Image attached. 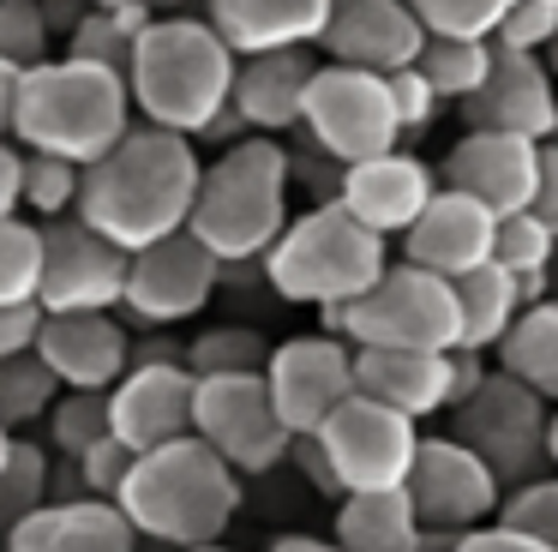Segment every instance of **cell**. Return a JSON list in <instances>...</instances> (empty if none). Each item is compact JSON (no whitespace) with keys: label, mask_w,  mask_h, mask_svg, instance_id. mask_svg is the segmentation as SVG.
Instances as JSON below:
<instances>
[{"label":"cell","mask_w":558,"mask_h":552,"mask_svg":"<svg viewBox=\"0 0 558 552\" xmlns=\"http://www.w3.org/2000/svg\"><path fill=\"white\" fill-rule=\"evenodd\" d=\"M198 168L205 163H198L193 139L133 120V127L85 168L73 216L90 223L97 235H109L121 252H138V247H150V240L186 228L193 199H198Z\"/></svg>","instance_id":"1"},{"label":"cell","mask_w":558,"mask_h":552,"mask_svg":"<svg viewBox=\"0 0 558 552\" xmlns=\"http://www.w3.org/2000/svg\"><path fill=\"white\" fill-rule=\"evenodd\" d=\"M114 511L133 523L138 540L157 547H222L229 523L241 516V475L210 451L205 439L181 432V439L138 451L126 468Z\"/></svg>","instance_id":"2"},{"label":"cell","mask_w":558,"mask_h":552,"mask_svg":"<svg viewBox=\"0 0 558 552\" xmlns=\"http://www.w3.org/2000/svg\"><path fill=\"white\" fill-rule=\"evenodd\" d=\"M229 91H234V48L210 31V19L157 12L133 36L126 96H133V115L145 127L181 132V139L198 144V132L229 108Z\"/></svg>","instance_id":"3"},{"label":"cell","mask_w":558,"mask_h":552,"mask_svg":"<svg viewBox=\"0 0 558 552\" xmlns=\"http://www.w3.org/2000/svg\"><path fill=\"white\" fill-rule=\"evenodd\" d=\"M289 187H294V156L270 132L222 144L217 163L198 168V199L186 216V235L222 264H258L265 247L289 223Z\"/></svg>","instance_id":"4"},{"label":"cell","mask_w":558,"mask_h":552,"mask_svg":"<svg viewBox=\"0 0 558 552\" xmlns=\"http://www.w3.org/2000/svg\"><path fill=\"white\" fill-rule=\"evenodd\" d=\"M126 127H133L126 72H109L97 60H73V55H49L19 72L13 132H7V139H19V151H49L90 168Z\"/></svg>","instance_id":"5"},{"label":"cell","mask_w":558,"mask_h":552,"mask_svg":"<svg viewBox=\"0 0 558 552\" xmlns=\"http://www.w3.org/2000/svg\"><path fill=\"white\" fill-rule=\"evenodd\" d=\"M390 264V240L354 223L337 199H318L313 211L289 216L282 235L265 247L258 271H265L270 295L294 300V307H342V300L366 295Z\"/></svg>","instance_id":"6"},{"label":"cell","mask_w":558,"mask_h":552,"mask_svg":"<svg viewBox=\"0 0 558 552\" xmlns=\"http://www.w3.org/2000/svg\"><path fill=\"white\" fill-rule=\"evenodd\" d=\"M318 324L349 348H457V295L450 276H433L409 259H390L366 295L318 307Z\"/></svg>","instance_id":"7"},{"label":"cell","mask_w":558,"mask_h":552,"mask_svg":"<svg viewBox=\"0 0 558 552\" xmlns=\"http://www.w3.org/2000/svg\"><path fill=\"white\" fill-rule=\"evenodd\" d=\"M546 396L529 391L522 379H510L505 367H493L450 415V439H462L486 468L498 475V487L541 475L546 468Z\"/></svg>","instance_id":"8"},{"label":"cell","mask_w":558,"mask_h":552,"mask_svg":"<svg viewBox=\"0 0 558 552\" xmlns=\"http://www.w3.org/2000/svg\"><path fill=\"white\" fill-rule=\"evenodd\" d=\"M301 132L337 168L366 163L378 151H397L402 127H397V108H390L385 72L337 67V60L313 67V84H306V103H301Z\"/></svg>","instance_id":"9"},{"label":"cell","mask_w":558,"mask_h":552,"mask_svg":"<svg viewBox=\"0 0 558 552\" xmlns=\"http://www.w3.org/2000/svg\"><path fill=\"white\" fill-rule=\"evenodd\" d=\"M402 492H409L414 516H421V535H426L421 547H438V552H450V540H457L462 528L493 523L498 499H505L498 475L462 439H450V432H438V439L421 432Z\"/></svg>","instance_id":"10"},{"label":"cell","mask_w":558,"mask_h":552,"mask_svg":"<svg viewBox=\"0 0 558 552\" xmlns=\"http://www.w3.org/2000/svg\"><path fill=\"white\" fill-rule=\"evenodd\" d=\"M193 439H205L234 475H270L294 432L270 408L265 372H210L193 379Z\"/></svg>","instance_id":"11"},{"label":"cell","mask_w":558,"mask_h":552,"mask_svg":"<svg viewBox=\"0 0 558 552\" xmlns=\"http://www.w3.org/2000/svg\"><path fill=\"white\" fill-rule=\"evenodd\" d=\"M318 451H325L330 475L342 492H378V487H402L421 444V420L397 415V408L373 403V396H342L325 420L313 427Z\"/></svg>","instance_id":"12"},{"label":"cell","mask_w":558,"mask_h":552,"mask_svg":"<svg viewBox=\"0 0 558 552\" xmlns=\"http://www.w3.org/2000/svg\"><path fill=\"white\" fill-rule=\"evenodd\" d=\"M217 283H222V264L210 259L186 228H174V235L126 252L121 312L133 324H150V331H162V324H186V319H198V312L210 307Z\"/></svg>","instance_id":"13"},{"label":"cell","mask_w":558,"mask_h":552,"mask_svg":"<svg viewBox=\"0 0 558 552\" xmlns=\"http://www.w3.org/2000/svg\"><path fill=\"white\" fill-rule=\"evenodd\" d=\"M126 252L78 216L43 223V271H37V312H121Z\"/></svg>","instance_id":"14"},{"label":"cell","mask_w":558,"mask_h":552,"mask_svg":"<svg viewBox=\"0 0 558 552\" xmlns=\"http://www.w3.org/2000/svg\"><path fill=\"white\" fill-rule=\"evenodd\" d=\"M265 391L277 420L301 439L313 432L342 396H354V348L342 336L318 331V336H289L265 355Z\"/></svg>","instance_id":"15"},{"label":"cell","mask_w":558,"mask_h":552,"mask_svg":"<svg viewBox=\"0 0 558 552\" xmlns=\"http://www.w3.org/2000/svg\"><path fill=\"white\" fill-rule=\"evenodd\" d=\"M109 432L126 451H157V444L193 432V372L186 360H138L109 384Z\"/></svg>","instance_id":"16"},{"label":"cell","mask_w":558,"mask_h":552,"mask_svg":"<svg viewBox=\"0 0 558 552\" xmlns=\"http://www.w3.org/2000/svg\"><path fill=\"white\" fill-rule=\"evenodd\" d=\"M31 348L61 391H109L133 367V331L114 312H37Z\"/></svg>","instance_id":"17"},{"label":"cell","mask_w":558,"mask_h":552,"mask_svg":"<svg viewBox=\"0 0 558 552\" xmlns=\"http://www.w3.org/2000/svg\"><path fill=\"white\" fill-rule=\"evenodd\" d=\"M534 175H541V144L517 139V132H481V127H462V139L438 163V187L469 192L493 216L529 211Z\"/></svg>","instance_id":"18"},{"label":"cell","mask_w":558,"mask_h":552,"mask_svg":"<svg viewBox=\"0 0 558 552\" xmlns=\"http://www.w3.org/2000/svg\"><path fill=\"white\" fill-rule=\"evenodd\" d=\"M553 108H558V84H553V72H546V60L493 48V67H486L481 91L462 96L457 115H462V127L517 132V139L546 144L553 139Z\"/></svg>","instance_id":"19"},{"label":"cell","mask_w":558,"mask_h":552,"mask_svg":"<svg viewBox=\"0 0 558 552\" xmlns=\"http://www.w3.org/2000/svg\"><path fill=\"white\" fill-rule=\"evenodd\" d=\"M421 19L409 12V0H330V19L318 31L313 48H325V60L361 72H402L421 60Z\"/></svg>","instance_id":"20"},{"label":"cell","mask_w":558,"mask_h":552,"mask_svg":"<svg viewBox=\"0 0 558 552\" xmlns=\"http://www.w3.org/2000/svg\"><path fill=\"white\" fill-rule=\"evenodd\" d=\"M433 192H438V168H426L421 156H409L397 144V151H378V156H366V163H349L337 175V192H330V199H337L354 223L373 228V235L397 240L402 228L426 211Z\"/></svg>","instance_id":"21"},{"label":"cell","mask_w":558,"mask_h":552,"mask_svg":"<svg viewBox=\"0 0 558 552\" xmlns=\"http://www.w3.org/2000/svg\"><path fill=\"white\" fill-rule=\"evenodd\" d=\"M493 228H498V216L481 199H469L457 187H438L426 199V211L397 240H402V259L409 264H421L433 276H462L493 259Z\"/></svg>","instance_id":"22"},{"label":"cell","mask_w":558,"mask_h":552,"mask_svg":"<svg viewBox=\"0 0 558 552\" xmlns=\"http://www.w3.org/2000/svg\"><path fill=\"white\" fill-rule=\"evenodd\" d=\"M0 552H138V535L109 499H43L0 535Z\"/></svg>","instance_id":"23"},{"label":"cell","mask_w":558,"mask_h":552,"mask_svg":"<svg viewBox=\"0 0 558 552\" xmlns=\"http://www.w3.org/2000/svg\"><path fill=\"white\" fill-rule=\"evenodd\" d=\"M313 48H265V55H241L234 60V91L229 108L241 115L246 132H289L301 127V103L313 84Z\"/></svg>","instance_id":"24"},{"label":"cell","mask_w":558,"mask_h":552,"mask_svg":"<svg viewBox=\"0 0 558 552\" xmlns=\"http://www.w3.org/2000/svg\"><path fill=\"white\" fill-rule=\"evenodd\" d=\"M354 391L409 420H433L450 408V360L445 348H354Z\"/></svg>","instance_id":"25"},{"label":"cell","mask_w":558,"mask_h":552,"mask_svg":"<svg viewBox=\"0 0 558 552\" xmlns=\"http://www.w3.org/2000/svg\"><path fill=\"white\" fill-rule=\"evenodd\" d=\"M205 19L241 60L265 48H313L330 19V0H205Z\"/></svg>","instance_id":"26"},{"label":"cell","mask_w":558,"mask_h":552,"mask_svg":"<svg viewBox=\"0 0 558 552\" xmlns=\"http://www.w3.org/2000/svg\"><path fill=\"white\" fill-rule=\"evenodd\" d=\"M330 540L342 552H414L426 535H421V516H414L409 492L378 487V492H342Z\"/></svg>","instance_id":"27"},{"label":"cell","mask_w":558,"mask_h":552,"mask_svg":"<svg viewBox=\"0 0 558 552\" xmlns=\"http://www.w3.org/2000/svg\"><path fill=\"white\" fill-rule=\"evenodd\" d=\"M450 295H457V343L462 348H481V355H493L498 336L517 324L522 312V295H517V276L505 271V264H474V271L450 276Z\"/></svg>","instance_id":"28"},{"label":"cell","mask_w":558,"mask_h":552,"mask_svg":"<svg viewBox=\"0 0 558 552\" xmlns=\"http://www.w3.org/2000/svg\"><path fill=\"white\" fill-rule=\"evenodd\" d=\"M493 355L510 379H522L529 391H541L546 403H558V295L522 307L517 324L498 336Z\"/></svg>","instance_id":"29"},{"label":"cell","mask_w":558,"mask_h":552,"mask_svg":"<svg viewBox=\"0 0 558 552\" xmlns=\"http://www.w3.org/2000/svg\"><path fill=\"white\" fill-rule=\"evenodd\" d=\"M150 19H157L150 7H90L85 0V12L66 24V55L97 60V67H109V72H126V60H133V36L145 31Z\"/></svg>","instance_id":"30"},{"label":"cell","mask_w":558,"mask_h":552,"mask_svg":"<svg viewBox=\"0 0 558 552\" xmlns=\"http://www.w3.org/2000/svg\"><path fill=\"white\" fill-rule=\"evenodd\" d=\"M414 67L438 91V103H462V96L481 91L486 67H493V43H481V36H426Z\"/></svg>","instance_id":"31"},{"label":"cell","mask_w":558,"mask_h":552,"mask_svg":"<svg viewBox=\"0 0 558 552\" xmlns=\"http://www.w3.org/2000/svg\"><path fill=\"white\" fill-rule=\"evenodd\" d=\"M54 396H61V379L43 367V355L31 343L0 355V427H13V432L37 427Z\"/></svg>","instance_id":"32"},{"label":"cell","mask_w":558,"mask_h":552,"mask_svg":"<svg viewBox=\"0 0 558 552\" xmlns=\"http://www.w3.org/2000/svg\"><path fill=\"white\" fill-rule=\"evenodd\" d=\"M37 271H43V228L25 216H0V312L37 307Z\"/></svg>","instance_id":"33"},{"label":"cell","mask_w":558,"mask_h":552,"mask_svg":"<svg viewBox=\"0 0 558 552\" xmlns=\"http://www.w3.org/2000/svg\"><path fill=\"white\" fill-rule=\"evenodd\" d=\"M78 180H85V168H78V163L49 156V151H25V163H19V204L37 211L43 223H49V216H73Z\"/></svg>","instance_id":"34"},{"label":"cell","mask_w":558,"mask_h":552,"mask_svg":"<svg viewBox=\"0 0 558 552\" xmlns=\"http://www.w3.org/2000/svg\"><path fill=\"white\" fill-rule=\"evenodd\" d=\"M265 355H270V343L253 324H217V331L186 343V372L193 379H210V372H265Z\"/></svg>","instance_id":"35"},{"label":"cell","mask_w":558,"mask_h":552,"mask_svg":"<svg viewBox=\"0 0 558 552\" xmlns=\"http://www.w3.org/2000/svg\"><path fill=\"white\" fill-rule=\"evenodd\" d=\"M49 480H54L49 451H43L37 439H19L13 456H7V468H0V535L49 499Z\"/></svg>","instance_id":"36"},{"label":"cell","mask_w":558,"mask_h":552,"mask_svg":"<svg viewBox=\"0 0 558 552\" xmlns=\"http://www.w3.org/2000/svg\"><path fill=\"white\" fill-rule=\"evenodd\" d=\"M493 264H505L510 276H534L558 264V235L534 211H510L493 228Z\"/></svg>","instance_id":"37"},{"label":"cell","mask_w":558,"mask_h":552,"mask_svg":"<svg viewBox=\"0 0 558 552\" xmlns=\"http://www.w3.org/2000/svg\"><path fill=\"white\" fill-rule=\"evenodd\" d=\"M43 427H49V444L73 463L78 451H90V444L109 432V396L102 391H61L49 403V415H43Z\"/></svg>","instance_id":"38"},{"label":"cell","mask_w":558,"mask_h":552,"mask_svg":"<svg viewBox=\"0 0 558 552\" xmlns=\"http://www.w3.org/2000/svg\"><path fill=\"white\" fill-rule=\"evenodd\" d=\"M498 523H510V528H522V535L558 547V468H541V475L505 487V499H498Z\"/></svg>","instance_id":"39"},{"label":"cell","mask_w":558,"mask_h":552,"mask_svg":"<svg viewBox=\"0 0 558 552\" xmlns=\"http://www.w3.org/2000/svg\"><path fill=\"white\" fill-rule=\"evenodd\" d=\"M49 43H54V24L43 0H0V60L7 67L25 72L37 60H49Z\"/></svg>","instance_id":"40"},{"label":"cell","mask_w":558,"mask_h":552,"mask_svg":"<svg viewBox=\"0 0 558 552\" xmlns=\"http://www.w3.org/2000/svg\"><path fill=\"white\" fill-rule=\"evenodd\" d=\"M510 0H409V12L421 19L426 36H493V24L505 19Z\"/></svg>","instance_id":"41"},{"label":"cell","mask_w":558,"mask_h":552,"mask_svg":"<svg viewBox=\"0 0 558 552\" xmlns=\"http://www.w3.org/2000/svg\"><path fill=\"white\" fill-rule=\"evenodd\" d=\"M553 31H558V7H553V0H510L505 19L493 24L486 43L510 48V55H541V48L553 43Z\"/></svg>","instance_id":"42"},{"label":"cell","mask_w":558,"mask_h":552,"mask_svg":"<svg viewBox=\"0 0 558 552\" xmlns=\"http://www.w3.org/2000/svg\"><path fill=\"white\" fill-rule=\"evenodd\" d=\"M126 468H133V451H126L114 432H102L90 451H78L73 456V475H78V492L85 499H109L114 504V492H121V480H126Z\"/></svg>","instance_id":"43"},{"label":"cell","mask_w":558,"mask_h":552,"mask_svg":"<svg viewBox=\"0 0 558 552\" xmlns=\"http://www.w3.org/2000/svg\"><path fill=\"white\" fill-rule=\"evenodd\" d=\"M385 91H390V108H397V127H402V139L409 132H426L438 120V91L421 79V67H402V72H385Z\"/></svg>","instance_id":"44"},{"label":"cell","mask_w":558,"mask_h":552,"mask_svg":"<svg viewBox=\"0 0 558 552\" xmlns=\"http://www.w3.org/2000/svg\"><path fill=\"white\" fill-rule=\"evenodd\" d=\"M450 552H558V547H546V540H534V535H522V528H510V523H481V528H462L457 540H450Z\"/></svg>","instance_id":"45"},{"label":"cell","mask_w":558,"mask_h":552,"mask_svg":"<svg viewBox=\"0 0 558 552\" xmlns=\"http://www.w3.org/2000/svg\"><path fill=\"white\" fill-rule=\"evenodd\" d=\"M529 211L558 235V144H541V175H534V199H529Z\"/></svg>","instance_id":"46"},{"label":"cell","mask_w":558,"mask_h":552,"mask_svg":"<svg viewBox=\"0 0 558 552\" xmlns=\"http://www.w3.org/2000/svg\"><path fill=\"white\" fill-rule=\"evenodd\" d=\"M289 456L301 463V475L313 480V492H325V499H342V487H337V475H330V463H325V451H318L313 432H301V439L289 444Z\"/></svg>","instance_id":"47"},{"label":"cell","mask_w":558,"mask_h":552,"mask_svg":"<svg viewBox=\"0 0 558 552\" xmlns=\"http://www.w3.org/2000/svg\"><path fill=\"white\" fill-rule=\"evenodd\" d=\"M19 163H25V151L0 139V216H19Z\"/></svg>","instance_id":"48"},{"label":"cell","mask_w":558,"mask_h":552,"mask_svg":"<svg viewBox=\"0 0 558 552\" xmlns=\"http://www.w3.org/2000/svg\"><path fill=\"white\" fill-rule=\"evenodd\" d=\"M37 331V307H19V312H0V355H13V348L31 343Z\"/></svg>","instance_id":"49"},{"label":"cell","mask_w":558,"mask_h":552,"mask_svg":"<svg viewBox=\"0 0 558 552\" xmlns=\"http://www.w3.org/2000/svg\"><path fill=\"white\" fill-rule=\"evenodd\" d=\"M13 103H19V67L0 60V139L13 132Z\"/></svg>","instance_id":"50"},{"label":"cell","mask_w":558,"mask_h":552,"mask_svg":"<svg viewBox=\"0 0 558 552\" xmlns=\"http://www.w3.org/2000/svg\"><path fill=\"white\" fill-rule=\"evenodd\" d=\"M270 552H342L330 535H282V540H270Z\"/></svg>","instance_id":"51"},{"label":"cell","mask_w":558,"mask_h":552,"mask_svg":"<svg viewBox=\"0 0 558 552\" xmlns=\"http://www.w3.org/2000/svg\"><path fill=\"white\" fill-rule=\"evenodd\" d=\"M546 468H558V403L546 408Z\"/></svg>","instance_id":"52"},{"label":"cell","mask_w":558,"mask_h":552,"mask_svg":"<svg viewBox=\"0 0 558 552\" xmlns=\"http://www.w3.org/2000/svg\"><path fill=\"white\" fill-rule=\"evenodd\" d=\"M90 7H150V12H169V7H181V0H90Z\"/></svg>","instance_id":"53"},{"label":"cell","mask_w":558,"mask_h":552,"mask_svg":"<svg viewBox=\"0 0 558 552\" xmlns=\"http://www.w3.org/2000/svg\"><path fill=\"white\" fill-rule=\"evenodd\" d=\"M541 60H546V72H553V84H558V31H553V43L541 48Z\"/></svg>","instance_id":"54"},{"label":"cell","mask_w":558,"mask_h":552,"mask_svg":"<svg viewBox=\"0 0 558 552\" xmlns=\"http://www.w3.org/2000/svg\"><path fill=\"white\" fill-rule=\"evenodd\" d=\"M13 444H19V432H13V427H0V468H7V456H13Z\"/></svg>","instance_id":"55"},{"label":"cell","mask_w":558,"mask_h":552,"mask_svg":"<svg viewBox=\"0 0 558 552\" xmlns=\"http://www.w3.org/2000/svg\"><path fill=\"white\" fill-rule=\"evenodd\" d=\"M174 552H229V547H174Z\"/></svg>","instance_id":"56"},{"label":"cell","mask_w":558,"mask_h":552,"mask_svg":"<svg viewBox=\"0 0 558 552\" xmlns=\"http://www.w3.org/2000/svg\"><path fill=\"white\" fill-rule=\"evenodd\" d=\"M546 144H558V108H553V139H546Z\"/></svg>","instance_id":"57"},{"label":"cell","mask_w":558,"mask_h":552,"mask_svg":"<svg viewBox=\"0 0 558 552\" xmlns=\"http://www.w3.org/2000/svg\"><path fill=\"white\" fill-rule=\"evenodd\" d=\"M43 7H66V0H43Z\"/></svg>","instance_id":"58"},{"label":"cell","mask_w":558,"mask_h":552,"mask_svg":"<svg viewBox=\"0 0 558 552\" xmlns=\"http://www.w3.org/2000/svg\"><path fill=\"white\" fill-rule=\"evenodd\" d=\"M414 552H438V547H414Z\"/></svg>","instance_id":"59"},{"label":"cell","mask_w":558,"mask_h":552,"mask_svg":"<svg viewBox=\"0 0 558 552\" xmlns=\"http://www.w3.org/2000/svg\"><path fill=\"white\" fill-rule=\"evenodd\" d=\"M553 7H558V0H553Z\"/></svg>","instance_id":"60"},{"label":"cell","mask_w":558,"mask_h":552,"mask_svg":"<svg viewBox=\"0 0 558 552\" xmlns=\"http://www.w3.org/2000/svg\"><path fill=\"white\" fill-rule=\"evenodd\" d=\"M265 552H270V547H265Z\"/></svg>","instance_id":"61"}]
</instances>
